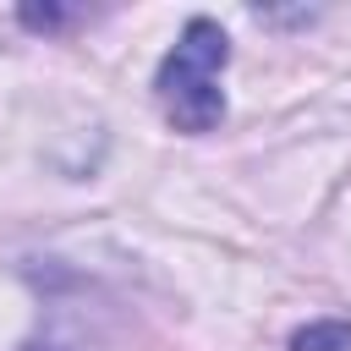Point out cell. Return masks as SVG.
I'll return each instance as SVG.
<instances>
[{
	"instance_id": "6da1fadb",
	"label": "cell",
	"mask_w": 351,
	"mask_h": 351,
	"mask_svg": "<svg viewBox=\"0 0 351 351\" xmlns=\"http://www.w3.org/2000/svg\"><path fill=\"white\" fill-rule=\"evenodd\" d=\"M230 60V38L219 22L208 16H192L186 33L176 38V49L159 60V77H154V93H159V110L170 126L181 132H214L219 115H225V93H219V71Z\"/></svg>"
},
{
	"instance_id": "7a4b0ae2",
	"label": "cell",
	"mask_w": 351,
	"mask_h": 351,
	"mask_svg": "<svg viewBox=\"0 0 351 351\" xmlns=\"http://www.w3.org/2000/svg\"><path fill=\"white\" fill-rule=\"evenodd\" d=\"M291 351H351V318H318L291 335Z\"/></svg>"
}]
</instances>
